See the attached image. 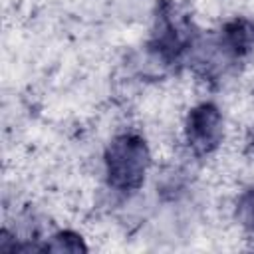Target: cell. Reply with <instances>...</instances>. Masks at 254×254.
<instances>
[{
    "mask_svg": "<svg viewBox=\"0 0 254 254\" xmlns=\"http://www.w3.org/2000/svg\"><path fill=\"white\" fill-rule=\"evenodd\" d=\"M216 32V38L234 64L254 54V20L248 16H232Z\"/></svg>",
    "mask_w": 254,
    "mask_h": 254,
    "instance_id": "4",
    "label": "cell"
},
{
    "mask_svg": "<svg viewBox=\"0 0 254 254\" xmlns=\"http://www.w3.org/2000/svg\"><path fill=\"white\" fill-rule=\"evenodd\" d=\"M198 34L192 18L175 0H159L145 42L147 56L163 69H181L189 64Z\"/></svg>",
    "mask_w": 254,
    "mask_h": 254,
    "instance_id": "1",
    "label": "cell"
},
{
    "mask_svg": "<svg viewBox=\"0 0 254 254\" xmlns=\"http://www.w3.org/2000/svg\"><path fill=\"white\" fill-rule=\"evenodd\" d=\"M101 165L105 187L119 196H131L143 189L153 165V153L139 131H119L107 141Z\"/></svg>",
    "mask_w": 254,
    "mask_h": 254,
    "instance_id": "2",
    "label": "cell"
},
{
    "mask_svg": "<svg viewBox=\"0 0 254 254\" xmlns=\"http://www.w3.org/2000/svg\"><path fill=\"white\" fill-rule=\"evenodd\" d=\"M232 216L238 228L246 236L254 238V183H250L238 192L232 206Z\"/></svg>",
    "mask_w": 254,
    "mask_h": 254,
    "instance_id": "6",
    "label": "cell"
},
{
    "mask_svg": "<svg viewBox=\"0 0 254 254\" xmlns=\"http://www.w3.org/2000/svg\"><path fill=\"white\" fill-rule=\"evenodd\" d=\"M250 149L254 151V129H252V137H250Z\"/></svg>",
    "mask_w": 254,
    "mask_h": 254,
    "instance_id": "7",
    "label": "cell"
},
{
    "mask_svg": "<svg viewBox=\"0 0 254 254\" xmlns=\"http://www.w3.org/2000/svg\"><path fill=\"white\" fill-rule=\"evenodd\" d=\"M226 133V121L222 109L214 101L194 103L183 121V143L194 159L214 155Z\"/></svg>",
    "mask_w": 254,
    "mask_h": 254,
    "instance_id": "3",
    "label": "cell"
},
{
    "mask_svg": "<svg viewBox=\"0 0 254 254\" xmlns=\"http://www.w3.org/2000/svg\"><path fill=\"white\" fill-rule=\"evenodd\" d=\"M87 250L89 246L85 238L71 228H60L42 240V252L50 254H83Z\"/></svg>",
    "mask_w": 254,
    "mask_h": 254,
    "instance_id": "5",
    "label": "cell"
}]
</instances>
